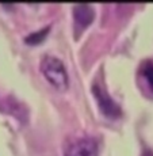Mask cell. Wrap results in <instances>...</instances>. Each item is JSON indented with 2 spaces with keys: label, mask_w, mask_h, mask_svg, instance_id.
Masks as SVG:
<instances>
[{
  "label": "cell",
  "mask_w": 153,
  "mask_h": 156,
  "mask_svg": "<svg viewBox=\"0 0 153 156\" xmlns=\"http://www.w3.org/2000/svg\"><path fill=\"white\" fill-rule=\"evenodd\" d=\"M65 156H98V144L94 139H80L73 144L65 152Z\"/></svg>",
  "instance_id": "3"
},
{
  "label": "cell",
  "mask_w": 153,
  "mask_h": 156,
  "mask_svg": "<svg viewBox=\"0 0 153 156\" xmlns=\"http://www.w3.org/2000/svg\"><path fill=\"white\" fill-rule=\"evenodd\" d=\"M140 72L142 75V77L146 80V83L149 84L151 90H153V62L152 61H145L142 62L140 68Z\"/></svg>",
  "instance_id": "5"
},
{
  "label": "cell",
  "mask_w": 153,
  "mask_h": 156,
  "mask_svg": "<svg viewBox=\"0 0 153 156\" xmlns=\"http://www.w3.org/2000/svg\"><path fill=\"white\" fill-rule=\"evenodd\" d=\"M47 31H49V27H46L45 30H40V31H37V33H33L31 35H29V37L26 38V42H27V44H31V45L40 44L41 41H42V38L46 37Z\"/></svg>",
  "instance_id": "6"
},
{
  "label": "cell",
  "mask_w": 153,
  "mask_h": 156,
  "mask_svg": "<svg viewBox=\"0 0 153 156\" xmlns=\"http://www.w3.org/2000/svg\"><path fill=\"white\" fill-rule=\"evenodd\" d=\"M73 16L75 22L80 26L82 29L87 27L91 25V22L95 18V12L88 4H79L73 8Z\"/></svg>",
  "instance_id": "4"
},
{
  "label": "cell",
  "mask_w": 153,
  "mask_h": 156,
  "mask_svg": "<svg viewBox=\"0 0 153 156\" xmlns=\"http://www.w3.org/2000/svg\"><path fill=\"white\" fill-rule=\"evenodd\" d=\"M41 71L46 80L57 90H65L68 87V73L64 62L53 56H46L41 61Z\"/></svg>",
  "instance_id": "1"
},
{
  "label": "cell",
  "mask_w": 153,
  "mask_h": 156,
  "mask_svg": "<svg viewBox=\"0 0 153 156\" xmlns=\"http://www.w3.org/2000/svg\"><path fill=\"white\" fill-rule=\"evenodd\" d=\"M92 91H94V95H95V98H96V102H98L99 107H100L102 113H103L104 115L111 117V118H115V117H118L119 114H121V109H119V106L111 99V98H110V95L107 94V92L104 91V90L102 88L99 84H95L94 88H92Z\"/></svg>",
  "instance_id": "2"
}]
</instances>
